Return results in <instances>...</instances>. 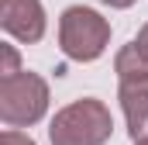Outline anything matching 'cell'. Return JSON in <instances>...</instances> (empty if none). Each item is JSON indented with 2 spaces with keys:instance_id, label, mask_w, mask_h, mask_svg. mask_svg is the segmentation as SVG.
I'll return each instance as SVG.
<instances>
[{
  "instance_id": "5",
  "label": "cell",
  "mask_w": 148,
  "mask_h": 145,
  "mask_svg": "<svg viewBox=\"0 0 148 145\" xmlns=\"http://www.w3.org/2000/svg\"><path fill=\"white\" fill-rule=\"evenodd\" d=\"M0 24L17 41H38L45 35V10L41 0H0Z\"/></svg>"
},
{
  "instance_id": "3",
  "label": "cell",
  "mask_w": 148,
  "mask_h": 145,
  "mask_svg": "<svg viewBox=\"0 0 148 145\" xmlns=\"http://www.w3.org/2000/svg\"><path fill=\"white\" fill-rule=\"evenodd\" d=\"M48 107V86L38 72H17L0 79V121L7 128L35 124Z\"/></svg>"
},
{
  "instance_id": "9",
  "label": "cell",
  "mask_w": 148,
  "mask_h": 145,
  "mask_svg": "<svg viewBox=\"0 0 148 145\" xmlns=\"http://www.w3.org/2000/svg\"><path fill=\"white\" fill-rule=\"evenodd\" d=\"M103 3H110V7H131L134 0H103Z\"/></svg>"
},
{
  "instance_id": "10",
  "label": "cell",
  "mask_w": 148,
  "mask_h": 145,
  "mask_svg": "<svg viewBox=\"0 0 148 145\" xmlns=\"http://www.w3.org/2000/svg\"><path fill=\"white\" fill-rule=\"evenodd\" d=\"M134 145H148V138H141V142H134Z\"/></svg>"
},
{
  "instance_id": "6",
  "label": "cell",
  "mask_w": 148,
  "mask_h": 145,
  "mask_svg": "<svg viewBox=\"0 0 148 145\" xmlns=\"http://www.w3.org/2000/svg\"><path fill=\"white\" fill-rule=\"evenodd\" d=\"M0 55H3V66H0V72H3V79H7V76H17V52H14V48H10V45H3V48H0Z\"/></svg>"
},
{
  "instance_id": "8",
  "label": "cell",
  "mask_w": 148,
  "mask_h": 145,
  "mask_svg": "<svg viewBox=\"0 0 148 145\" xmlns=\"http://www.w3.org/2000/svg\"><path fill=\"white\" fill-rule=\"evenodd\" d=\"M134 48H138V55H141V59L148 62V24L141 28V31H138V38H134Z\"/></svg>"
},
{
  "instance_id": "4",
  "label": "cell",
  "mask_w": 148,
  "mask_h": 145,
  "mask_svg": "<svg viewBox=\"0 0 148 145\" xmlns=\"http://www.w3.org/2000/svg\"><path fill=\"white\" fill-rule=\"evenodd\" d=\"M59 41L69 59L93 62L103 55V48L110 41V24L90 7H69L59 21Z\"/></svg>"
},
{
  "instance_id": "2",
  "label": "cell",
  "mask_w": 148,
  "mask_h": 145,
  "mask_svg": "<svg viewBox=\"0 0 148 145\" xmlns=\"http://www.w3.org/2000/svg\"><path fill=\"white\" fill-rule=\"evenodd\" d=\"M117 83H121V107L127 117V131L134 142L148 138V62L138 55L134 41L117 52Z\"/></svg>"
},
{
  "instance_id": "7",
  "label": "cell",
  "mask_w": 148,
  "mask_h": 145,
  "mask_svg": "<svg viewBox=\"0 0 148 145\" xmlns=\"http://www.w3.org/2000/svg\"><path fill=\"white\" fill-rule=\"evenodd\" d=\"M0 145H35L24 131H17V128H7L3 135H0Z\"/></svg>"
},
{
  "instance_id": "1",
  "label": "cell",
  "mask_w": 148,
  "mask_h": 145,
  "mask_svg": "<svg viewBox=\"0 0 148 145\" xmlns=\"http://www.w3.org/2000/svg\"><path fill=\"white\" fill-rule=\"evenodd\" d=\"M110 128H114L110 110L93 97H83L55 114L48 138L52 145H103L110 138Z\"/></svg>"
}]
</instances>
